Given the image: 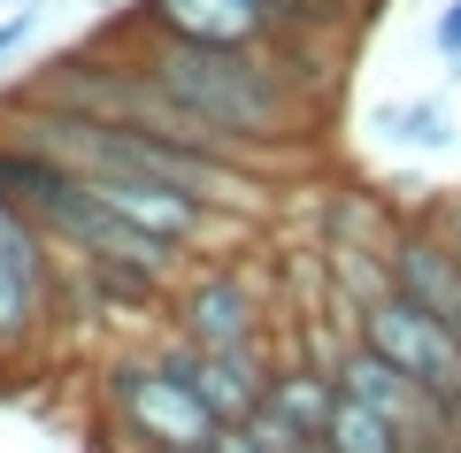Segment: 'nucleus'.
Masks as SVG:
<instances>
[{
	"instance_id": "f03ea898",
	"label": "nucleus",
	"mask_w": 461,
	"mask_h": 453,
	"mask_svg": "<svg viewBox=\"0 0 461 453\" xmlns=\"http://www.w3.org/2000/svg\"><path fill=\"white\" fill-rule=\"evenodd\" d=\"M354 339H369L384 361H400L408 376H423L446 407H461V331L438 323L430 308H415L400 285H384L377 300L354 308Z\"/></svg>"
},
{
	"instance_id": "423d86ee",
	"label": "nucleus",
	"mask_w": 461,
	"mask_h": 453,
	"mask_svg": "<svg viewBox=\"0 0 461 453\" xmlns=\"http://www.w3.org/2000/svg\"><path fill=\"white\" fill-rule=\"evenodd\" d=\"M262 407L285 422V430H300V438H323L330 407H339V376H330V361H285V354H277V376H269Z\"/></svg>"
},
{
	"instance_id": "39448f33",
	"label": "nucleus",
	"mask_w": 461,
	"mask_h": 453,
	"mask_svg": "<svg viewBox=\"0 0 461 453\" xmlns=\"http://www.w3.org/2000/svg\"><path fill=\"white\" fill-rule=\"evenodd\" d=\"M162 369H177L185 385L215 407V422H247L254 407H262L269 376H277V354H269V339H239V346L169 339V346H162Z\"/></svg>"
},
{
	"instance_id": "7ed1b4c3",
	"label": "nucleus",
	"mask_w": 461,
	"mask_h": 453,
	"mask_svg": "<svg viewBox=\"0 0 461 453\" xmlns=\"http://www.w3.org/2000/svg\"><path fill=\"white\" fill-rule=\"evenodd\" d=\"M123 23L154 39H193V47H285L293 0H139Z\"/></svg>"
},
{
	"instance_id": "f8f14e48",
	"label": "nucleus",
	"mask_w": 461,
	"mask_h": 453,
	"mask_svg": "<svg viewBox=\"0 0 461 453\" xmlns=\"http://www.w3.org/2000/svg\"><path fill=\"white\" fill-rule=\"evenodd\" d=\"M139 453H185V446H139Z\"/></svg>"
},
{
	"instance_id": "9b49d317",
	"label": "nucleus",
	"mask_w": 461,
	"mask_h": 453,
	"mask_svg": "<svg viewBox=\"0 0 461 453\" xmlns=\"http://www.w3.org/2000/svg\"><path fill=\"white\" fill-rule=\"evenodd\" d=\"M300 453H330V446H323V438H308V446H300Z\"/></svg>"
},
{
	"instance_id": "1a4fd4ad",
	"label": "nucleus",
	"mask_w": 461,
	"mask_h": 453,
	"mask_svg": "<svg viewBox=\"0 0 461 453\" xmlns=\"http://www.w3.org/2000/svg\"><path fill=\"white\" fill-rule=\"evenodd\" d=\"M32 32H39V8H32V0H23V8H8V16H0V62H8Z\"/></svg>"
},
{
	"instance_id": "9d476101",
	"label": "nucleus",
	"mask_w": 461,
	"mask_h": 453,
	"mask_svg": "<svg viewBox=\"0 0 461 453\" xmlns=\"http://www.w3.org/2000/svg\"><path fill=\"white\" fill-rule=\"evenodd\" d=\"M430 47L446 54V62H461V0H446L438 23H430Z\"/></svg>"
},
{
	"instance_id": "0eeeda50",
	"label": "nucleus",
	"mask_w": 461,
	"mask_h": 453,
	"mask_svg": "<svg viewBox=\"0 0 461 453\" xmlns=\"http://www.w3.org/2000/svg\"><path fill=\"white\" fill-rule=\"evenodd\" d=\"M323 446H330V453H415L408 438L377 415V407L346 400V392H339V407H330V422H323Z\"/></svg>"
},
{
	"instance_id": "f257e3e1",
	"label": "nucleus",
	"mask_w": 461,
	"mask_h": 453,
	"mask_svg": "<svg viewBox=\"0 0 461 453\" xmlns=\"http://www.w3.org/2000/svg\"><path fill=\"white\" fill-rule=\"evenodd\" d=\"M100 400H108L115 430L131 438V453H139V446L208 453V438L223 430L215 407L200 400L177 369H162V354H154V361H108V369H100Z\"/></svg>"
},
{
	"instance_id": "6e6552de",
	"label": "nucleus",
	"mask_w": 461,
	"mask_h": 453,
	"mask_svg": "<svg viewBox=\"0 0 461 453\" xmlns=\"http://www.w3.org/2000/svg\"><path fill=\"white\" fill-rule=\"evenodd\" d=\"M400 123H408L415 146H446V108H438V100H415V108H400Z\"/></svg>"
},
{
	"instance_id": "20e7f679",
	"label": "nucleus",
	"mask_w": 461,
	"mask_h": 453,
	"mask_svg": "<svg viewBox=\"0 0 461 453\" xmlns=\"http://www.w3.org/2000/svg\"><path fill=\"white\" fill-rule=\"evenodd\" d=\"M269 300L254 292V276L239 261H215V269H193L185 285H169V323L193 346H239V339H269Z\"/></svg>"
}]
</instances>
